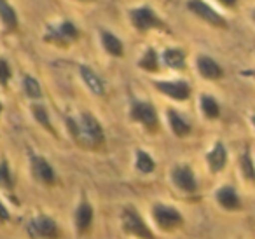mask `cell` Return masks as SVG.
<instances>
[{
	"instance_id": "cell-18",
	"label": "cell",
	"mask_w": 255,
	"mask_h": 239,
	"mask_svg": "<svg viewBox=\"0 0 255 239\" xmlns=\"http://www.w3.org/2000/svg\"><path fill=\"white\" fill-rule=\"evenodd\" d=\"M163 63L171 70H184L185 68V51L178 49V47H168L163 51L161 56Z\"/></svg>"
},
{
	"instance_id": "cell-14",
	"label": "cell",
	"mask_w": 255,
	"mask_h": 239,
	"mask_svg": "<svg viewBox=\"0 0 255 239\" xmlns=\"http://www.w3.org/2000/svg\"><path fill=\"white\" fill-rule=\"evenodd\" d=\"M215 199L219 203L220 208L227 211H236L241 208V199L240 194L236 192L233 185H222L219 190L215 192Z\"/></svg>"
},
{
	"instance_id": "cell-31",
	"label": "cell",
	"mask_w": 255,
	"mask_h": 239,
	"mask_svg": "<svg viewBox=\"0 0 255 239\" xmlns=\"http://www.w3.org/2000/svg\"><path fill=\"white\" fill-rule=\"evenodd\" d=\"M2 110H4V105H2V102H0V116H2Z\"/></svg>"
},
{
	"instance_id": "cell-23",
	"label": "cell",
	"mask_w": 255,
	"mask_h": 239,
	"mask_svg": "<svg viewBox=\"0 0 255 239\" xmlns=\"http://www.w3.org/2000/svg\"><path fill=\"white\" fill-rule=\"evenodd\" d=\"M240 169L248 182H254L255 180V168H254V159H252L250 147L245 148V152L240 155Z\"/></svg>"
},
{
	"instance_id": "cell-15",
	"label": "cell",
	"mask_w": 255,
	"mask_h": 239,
	"mask_svg": "<svg viewBox=\"0 0 255 239\" xmlns=\"http://www.w3.org/2000/svg\"><path fill=\"white\" fill-rule=\"evenodd\" d=\"M79 74H81L82 82L88 86V89L93 93V95H96V96L105 95V82H103V79L100 77L91 67L81 65V67H79Z\"/></svg>"
},
{
	"instance_id": "cell-30",
	"label": "cell",
	"mask_w": 255,
	"mask_h": 239,
	"mask_svg": "<svg viewBox=\"0 0 255 239\" xmlns=\"http://www.w3.org/2000/svg\"><path fill=\"white\" fill-rule=\"evenodd\" d=\"M219 2H220L222 5H226V7H234L238 0H219Z\"/></svg>"
},
{
	"instance_id": "cell-25",
	"label": "cell",
	"mask_w": 255,
	"mask_h": 239,
	"mask_svg": "<svg viewBox=\"0 0 255 239\" xmlns=\"http://www.w3.org/2000/svg\"><path fill=\"white\" fill-rule=\"evenodd\" d=\"M138 67L142 68V70L152 72V74L159 70V58H157V53L152 47H149V49L143 53V56L140 58V61H138Z\"/></svg>"
},
{
	"instance_id": "cell-21",
	"label": "cell",
	"mask_w": 255,
	"mask_h": 239,
	"mask_svg": "<svg viewBox=\"0 0 255 239\" xmlns=\"http://www.w3.org/2000/svg\"><path fill=\"white\" fill-rule=\"evenodd\" d=\"M135 168L142 175H150L156 169V161L152 159V155L145 150H136L135 154Z\"/></svg>"
},
{
	"instance_id": "cell-7",
	"label": "cell",
	"mask_w": 255,
	"mask_h": 239,
	"mask_svg": "<svg viewBox=\"0 0 255 239\" xmlns=\"http://www.w3.org/2000/svg\"><path fill=\"white\" fill-rule=\"evenodd\" d=\"M79 39V30L75 28V25L72 21H61L56 25H51L47 28L44 40L51 44H56V46L67 47L68 44L75 42Z\"/></svg>"
},
{
	"instance_id": "cell-17",
	"label": "cell",
	"mask_w": 255,
	"mask_h": 239,
	"mask_svg": "<svg viewBox=\"0 0 255 239\" xmlns=\"http://www.w3.org/2000/svg\"><path fill=\"white\" fill-rule=\"evenodd\" d=\"M166 117H168V124H170V127H171V131H173L175 136L184 138L191 133V124H189L187 119H184L182 114H178L177 110L168 109Z\"/></svg>"
},
{
	"instance_id": "cell-1",
	"label": "cell",
	"mask_w": 255,
	"mask_h": 239,
	"mask_svg": "<svg viewBox=\"0 0 255 239\" xmlns=\"http://www.w3.org/2000/svg\"><path fill=\"white\" fill-rule=\"evenodd\" d=\"M67 127L77 145L84 148H100L105 141L102 124L91 112H81L79 117H67Z\"/></svg>"
},
{
	"instance_id": "cell-27",
	"label": "cell",
	"mask_w": 255,
	"mask_h": 239,
	"mask_svg": "<svg viewBox=\"0 0 255 239\" xmlns=\"http://www.w3.org/2000/svg\"><path fill=\"white\" fill-rule=\"evenodd\" d=\"M14 180L7 159H0V190H12Z\"/></svg>"
},
{
	"instance_id": "cell-32",
	"label": "cell",
	"mask_w": 255,
	"mask_h": 239,
	"mask_svg": "<svg viewBox=\"0 0 255 239\" xmlns=\"http://www.w3.org/2000/svg\"><path fill=\"white\" fill-rule=\"evenodd\" d=\"M81 2H91V0H81Z\"/></svg>"
},
{
	"instance_id": "cell-29",
	"label": "cell",
	"mask_w": 255,
	"mask_h": 239,
	"mask_svg": "<svg viewBox=\"0 0 255 239\" xmlns=\"http://www.w3.org/2000/svg\"><path fill=\"white\" fill-rule=\"evenodd\" d=\"M11 218V213H9L7 206H5L2 201H0V222H7Z\"/></svg>"
},
{
	"instance_id": "cell-19",
	"label": "cell",
	"mask_w": 255,
	"mask_h": 239,
	"mask_svg": "<svg viewBox=\"0 0 255 239\" xmlns=\"http://www.w3.org/2000/svg\"><path fill=\"white\" fill-rule=\"evenodd\" d=\"M100 39H102V46L110 56H116V58H121L124 54V46L121 42V39L117 35H114L112 32L109 30H102L100 32Z\"/></svg>"
},
{
	"instance_id": "cell-28",
	"label": "cell",
	"mask_w": 255,
	"mask_h": 239,
	"mask_svg": "<svg viewBox=\"0 0 255 239\" xmlns=\"http://www.w3.org/2000/svg\"><path fill=\"white\" fill-rule=\"evenodd\" d=\"M11 77H12V70H11V67H9L7 60H5V58H0V86H2V88H7Z\"/></svg>"
},
{
	"instance_id": "cell-22",
	"label": "cell",
	"mask_w": 255,
	"mask_h": 239,
	"mask_svg": "<svg viewBox=\"0 0 255 239\" xmlns=\"http://www.w3.org/2000/svg\"><path fill=\"white\" fill-rule=\"evenodd\" d=\"M199 105H201V112L206 119H217L220 116V107L213 96L210 95H203L199 100Z\"/></svg>"
},
{
	"instance_id": "cell-6",
	"label": "cell",
	"mask_w": 255,
	"mask_h": 239,
	"mask_svg": "<svg viewBox=\"0 0 255 239\" xmlns=\"http://www.w3.org/2000/svg\"><path fill=\"white\" fill-rule=\"evenodd\" d=\"M26 232L32 239H58L60 238V227L54 218L47 215H37L26 225Z\"/></svg>"
},
{
	"instance_id": "cell-20",
	"label": "cell",
	"mask_w": 255,
	"mask_h": 239,
	"mask_svg": "<svg viewBox=\"0 0 255 239\" xmlns=\"http://www.w3.org/2000/svg\"><path fill=\"white\" fill-rule=\"evenodd\" d=\"M0 23L5 32H14L18 28V16L7 0H0Z\"/></svg>"
},
{
	"instance_id": "cell-5",
	"label": "cell",
	"mask_w": 255,
	"mask_h": 239,
	"mask_svg": "<svg viewBox=\"0 0 255 239\" xmlns=\"http://www.w3.org/2000/svg\"><path fill=\"white\" fill-rule=\"evenodd\" d=\"M129 19H131L133 26L138 32H149V30H166V25L156 12L149 7V5H142V7H135L128 12Z\"/></svg>"
},
{
	"instance_id": "cell-3",
	"label": "cell",
	"mask_w": 255,
	"mask_h": 239,
	"mask_svg": "<svg viewBox=\"0 0 255 239\" xmlns=\"http://www.w3.org/2000/svg\"><path fill=\"white\" fill-rule=\"evenodd\" d=\"M152 220L157 225V229L163 232H173L177 229H180L184 225V215L180 213V210L170 204L157 203L152 206Z\"/></svg>"
},
{
	"instance_id": "cell-4",
	"label": "cell",
	"mask_w": 255,
	"mask_h": 239,
	"mask_svg": "<svg viewBox=\"0 0 255 239\" xmlns=\"http://www.w3.org/2000/svg\"><path fill=\"white\" fill-rule=\"evenodd\" d=\"M129 117L135 122L142 124L145 129L157 131L159 129V117L150 102H143V100H133L131 109H129Z\"/></svg>"
},
{
	"instance_id": "cell-24",
	"label": "cell",
	"mask_w": 255,
	"mask_h": 239,
	"mask_svg": "<svg viewBox=\"0 0 255 239\" xmlns=\"http://www.w3.org/2000/svg\"><path fill=\"white\" fill-rule=\"evenodd\" d=\"M32 114H33V117H35V120L44 127V129H47L49 133L54 134V127H53V124H51L49 112H47L46 107L40 105V103H33V105H32Z\"/></svg>"
},
{
	"instance_id": "cell-9",
	"label": "cell",
	"mask_w": 255,
	"mask_h": 239,
	"mask_svg": "<svg viewBox=\"0 0 255 239\" xmlns=\"http://www.w3.org/2000/svg\"><path fill=\"white\" fill-rule=\"evenodd\" d=\"M187 9L196 14L199 19L206 21L208 25L217 26V28H227V21L212 7L210 4H206L205 0H187Z\"/></svg>"
},
{
	"instance_id": "cell-2",
	"label": "cell",
	"mask_w": 255,
	"mask_h": 239,
	"mask_svg": "<svg viewBox=\"0 0 255 239\" xmlns=\"http://www.w3.org/2000/svg\"><path fill=\"white\" fill-rule=\"evenodd\" d=\"M121 227L126 236H133L136 239H156V234L152 229L147 225V222L142 218L135 206H124L121 213Z\"/></svg>"
},
{
	"instance_id": "cell-12",
	"label": "cell",
	"mask_w": 255,
	"mask_h": 239,
	"mask_svg": "<svg viewBox=\"0 0 255 239\" xmlns=\"http://www.w3.org/2000/svg\"><path fill=\"white\" fill-rule=\"evenodd\" d=\"M93 218H95V210H93L91 203L88 199H82L77 204L74 211V222H75V229L81 236L88 234L89 229L93 225Z\"/></svg>"
},
{
	"instance_id": "cell-8",
	"label": "cell",
	"mask_w": 255,
	"mask_h": 239,
	"mask_svg": "<svg viewBox=\"0 0 255 239\" xmlns=\"http://www.w3.org/2000/svg\"><path fill=\"white\" fill-rule=\"evenodd\" d=\"M171 182L178 190L185 194H194L199 189V182L196 178L194 171L189 164H177L171 169Z\"/></svg>"
},
{
	"instance_id": "cell-10",
	"label": "cell",
	"mask_w": 255,
	"mask_h": 239,
	"mask_svg": "<svg viewBox=\"0 0 255 239\" xmlns=\"http://www.w3.org/2000/svg\"><path fill=\"white\" fill-rule=\"evenodd\" d=\"M30 169L32 175L44 185H54L56 183V173L46 157L30 152Z\"/></svg>"
},
{
	"instance_id": "cell-13",
	"label": "cell",
	"mask_w": 255,
	"mask_h": 239,
	"mask_svg": "<svg viewBox=\"0 0 255 239\" xmlns=\"http://www.w3.org/2000/svg\"><path fill=\"white\" fill-rule=\"evenodd\" d=\"M196 68H198L199 75H201L203 79H206V81H219L224 75L222 67H220L213 58L206 56V54L198 56V60H196Z\"/></svg>"
},
{
	"instance_id": "cell-26",
	"label": "cell",
	"mask_w": 255,
	"mask_h": 239,
	"mask_svg": "<svg viewBox=\"0 0 255 239\" xmlns=\"http://www.w3.org/2000/svg\"><path fill=\"white\" fill-rule=\"evenodd\" d=\"M23 91L30 100H40L42 98V88H40L39 81L32 75H25L23 77Z\"/></svg>"
},
{
	"instance_id": "cell-16",
	"label": "cell",
	"mask_w": 255,
	"mask_h": 239,
	"mask_svg": "<svg viewBox=\"0 0 255 239\" xmlns=\"http://www.w3.org/2000/svg\"><path fill=\"white\" fill-rule=\"evenodd\" d=\"M206 164H208L212 173H220L227 164V148L224 147L222 141H217L210 152L206 154Z\"/></svg>"
},
{
	"instance_id": "cell-11",
	"label": "cell",
	"mask_w": 255,
	"mask_h": 239,
	"mask_svg": "<svg viewBox=\"0 0 255 239\" xmlns=\"http://www.w3.org/2000/svg\"><path fill=\"white\" fill-rule=\"evenodd\" d=\"M152 86L164 96L177 102H185L191 96V86L185 81H154Z\"/></svg>"
}]
</instances>
